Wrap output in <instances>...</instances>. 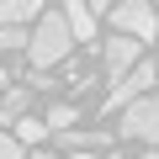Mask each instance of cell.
<instances>
[{"label": "cell", "instance_id": "cell-3", "mask_svg": "<svg viewBox=\"0 0 159 159\" xmlns=\"http://www.w3.org/2000/svg\"><path fill=\"white\" fill-rule=\"evenodd\" d=\"M122 138H138L143 148H159V96H143L122 111Z\"/></svg>", "mask_w": 159, "mask_h": 159}, {"label": "cell", "instance_id": "cell-8", "mask_svg": "<svg viewBox=\"0 0 159 159\" xmlns=\"http://www.w3.org/2000/svg\"><path fill=\"white\" fill-rule=\"evenodd\" d=\"M43 11L37 0H0V27H37Z\"/></svg>", "mask_w": 159, "mask_h": 159}, {"label": "cell", "instance_id": "cell-16", "mask_svg": "<svg viewBox=\"0 0 159 159\" xmlns=\"http://www.w3.org/2000/svg\"><path fill=\"white\" fill-rule=\"evenodd\" d=\"M154 64H159V58H154Z\"/></svg>", "mask_w": 159, "mask_h": 159}, {"label": "cell", "instance_id": "cell-6", "mask_svg": "<svg viewBox=\"0 0 159 159\" xmlns=\"http://www.w3.org/2000/svg\"><path fill=\"white\" fill-rule=\"evenodd\" d=\"M64 21H69V32H74V43H96V11L85 6V0H69V6H64Z\"/></svg>", "mask_w": 159, "mask_h": 159}, {"label": "cell", "instance_id": "cell-15", "mask_svg": "<svg viewBox=\"0 0 159 159\" xmlns=\"http://www.w3.org/2000/svg\"><path fill=\"white\" fill-rule=\"evenodd\" d=\"M0 85H11V80H6V69H0Z\"/></svg>", "mask_w": 159, "mask_h": 159}, {"label": "cell", "instance_id": "cell-1", "mask_svg": "<svg viewBox=\"0 0 159 159\" xmlns=\"http://www.w3.org/2000/svg\"><path fill=\"white\" fill-rule=\"evenodd\" d=\"M69 48H74V32H69L64 11H43V21L32 27V43H27L32 69H37V74H43V69H58V64L69 58Z\"/></svg>", "mask_w": 159, "mask_h": 159}, {"label": "cell", "instance_id": "cell-7", "mask_svg": "<svg viewBox=\"0 0 159 159\" xmlns=\"http://www.w3.org/2000/svg\"><path fill=\"white\" fill-rule=\"evenodd\" d=\"M27 106H32V90L27 85H6V96H0V127L27 122Z\"/></svg>", "mask_w": 159, "mask_h": 159}, {"label": "cell", "instance_id": "cell-2", "mask_svg": "<svg viewBox=\"0 0 159 159\" xmlns=\"http://www.w3.org/2000/svg\"><path fill=\"white\" fill-rule=\"evenodd\" d=\"M111 27H117V37L159 43V11L143 6V0H122V6H111Z\"/></svg>", "mask_w": 159, "mask_h": 159}, {"label": "cell", "instance_id": "cell-13", "mask_svg": "<svg viewBox=\"0 0 159 159\" xmlns=\"http://www.w3.org/2000/svg\"><path fill=\"white\" fill-rule=\"evenodd\" d=\"M32 159H69V154H43V148H37V154H32Z\"/></svg>", "mask_w": 159, "mask_h": 159}, {"label": "cell", "instance_id": "cell-12", "mask_svg": "<svg viewBox=\"0 0 159 159\" xmlns=\"http://www.w3.org/2000/svg\"><path fill=\"white\" fill-rule=\"evenodd\" d=\"M0 159H32V154H27V143H16V133H6L0 138Z\"/></svg>", "mask_w": 159, "mask_h": 159}, {"label": "cell", "instance_id": "cell-4", "mask_svg": "<svg viewBox=\"0 0 159 159\" xmlns=\"http://www.w3.org/2000/svg\"><path fill=\"white\" fill-rule=\"evenodd\" d=\"M154 80H159V64H154V58H143V64H138L127 80H117V85H111V96H106V111H117V117H122L133 101H143V96L154 90Z\"/></svg>", "mask_w": 159, "mask_h": 159}, {"label": "cell", "instance_id": "cell-10", "mask_svg": "<svg viewBox=\"0 0 159 159\" xmlns=\"http://www.w3.org/2000/svg\"><path fill=\"white\" fill-rule=\"evenodd\" d=\"M43 138H48V122H43V117L16 122V143H27V148H32V143H43Z\"/></svg>", "mask_w": 159, "mask_h": 159}, {"label": "cell", "instance_id": "cell-11", "mask_svg": "<svg viewBox=\"0 0 159 159\" xmlns=\"http://www.w3.org/2000/svg\"><path fill=\"white\" fill-rule=\"evenodd\" d=\"M27 43H32V32H27V27H0V53H16V48L27 53Z\"/></svg>", "mask_w": 159, "mask_h": 159}, {"label": "cell", "instance_id": "cell-9", "mask_svg": "<svg viewBox=\"0 0 159 159\" xmlns=\"http://www.w3.org/2000/svg\"><path fill=\"white\" fill-rule=\"evenodd\" d=\"M43 122H48V133H58V138H64V133H74L80 111H74L69 101H58V106H48V117H43Z\"/></svg>", "mask_w": 159, "mask_h": 159}, {"label": "cell", "instance_id": "cell-14", "mask_svg": "<svg viewBox=\"0 0 159 159\" xmlns=\"http://www.w3.org/2000/svg\"><path fill=\"white\" fill-rule=\"evenodd\" d=\"M138 159H159V148H143V154H138Z\"/></svg>", "mask_w": 159, "mask_h": 159}, {"label": "cell", "instance_id": "cell-5", "mask_svg": "<svg viewBox=\"0 0 159 159\" xmlns=\"http://www.w3.org/2000/svg\"><path fill=\"white\" fill-rule=\"evenodd\" d=\"M101 64H106V80H111V85H117V80H127L138 64H143V43H133V37H106L101 43Z\"/></svg>", "mask_w": 159, "mask_h": 159}]
</instances>
